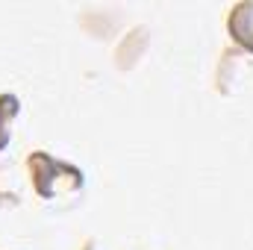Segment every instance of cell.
Listing matches in <instances>:
<instances>
[{
	"mask_svg": "<svg viewBox=\"0 0 253 250\" xmlns=\"http://www.w3.org/2000/svg\"><path fill=\"white\" fill-rule=\"evenodd\" d=\"M230 33L239 44L253 50V3H239L230 15Z\"/></svg>",
	"mask_w": 253,
	"mask_h": 250,
	"instance_id": "6da1fadb",
	"label": "cell"
},
{
	"mask_svg": "<svg viewBox=\"0 0 253 250\" xmlns=\"http://www.w3.org/2000/svg\"><path fill=\"white\" fill-rule=\"evenodd\" d=\"M18 109V100L12 94H0V147L6 144V126L12 121V112Z\"/></svg>",
	"mask_w": 253,
	"mask_h": 250,
	"instance_id": "7a4b0ae2",
	"label": "cell"
}]
</instances>
